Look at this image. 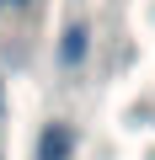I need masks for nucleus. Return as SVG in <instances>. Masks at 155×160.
Returning a JSON list of instances; mask_svg holds the SVG:
<instances>
[{"label": "nucleus", "instance_id": "1", "mask_svg": "<svg viewBox=\"0 0 155 160\" xmlns=\"http://www.w3.org/2000/svg\"><path fill=\"white\" fill-rule=\"evenodd\" d=\"M70 155H75L70 123H48V128L38 133V160H70Z\"/></svg>", "mask_w": 155, "mask_h": 160}, {"label": "nucleus", "instance_id": "2", "mask_svg": "<svg viewBox=\"0 0 155 160\" xmlns=\"http://www.w3.org/2000/svg\"><path fill=\"white\" fill-rule=\"evenodd\" d=\"M86 38H91V32L75 22V27L64 32V43H59V59H64V64H80V59H86Z\"/></svg>", "mask_w": 155, "mask_h": 160}, {"label": "nucleus", "instance_id": "3", "mask_svg": "<svg viewBox=\"0 0 155 160\" xmlns=\"http://www.w3.org/2000/svg\"><path fill=\"white\" fill-rule=\"evenodd\" d=\"M0 6H27V0H0Z\"/></svg>", "mask_w": 155, "mask_h": 160}]
</instances>
